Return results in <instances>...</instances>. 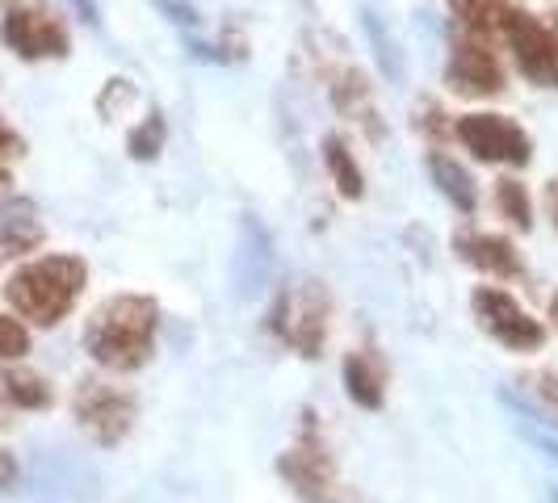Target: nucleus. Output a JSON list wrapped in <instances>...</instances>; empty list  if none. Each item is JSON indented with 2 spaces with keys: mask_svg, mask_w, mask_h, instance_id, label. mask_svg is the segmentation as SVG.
Masks as SVG:
<instances>
[{
  "mask_svg": "<svg viewBox=\"0 0 558 503\" xmlns=\"http://www.w3.org/2000/svg\"><path fill=\"white\" fill-rule=\"evenodd\" d=\"M160 307L147 294H113L84 323V353L110 373H131L151 361Z\"/></svg>",
  "mask_w": 558,
  "mask_h": 503,
  "instance_id": "f257e3e1",
  "label": "nucleus"
},
{
  "mask_svg": "<svg viewBox=\"0 0 558 503\" xmlns=\"http://www.w3.org/2000/svg\"><path fill=\"white\" fill-rule=\"evenodd\" d=\"M88 285V265L72 252H47L38 260H26L4 281V298L34 328H56L63 323Z\"/></svg>",
  "mask_w": 558,
  "mask_h": 503,
  "instance_id": "f03ea898",
  "label": "nucleus"
},
{
  "mask_svg": "<svg viewBox=\"0 0 558 503\" xmlns=\"http://www.w3.org/2000/svg\"><path fill=\"white\" fill-rule=\"evenodd\" d=\"M328 315L332 298L324 290V281H294L278 294V303L269 310V328L278 332L281 344H290L299 357H319L324 340H328Z\"/></svg>",
  "mask_w": 558,
  "mask_h": 503,
  "instance_id": "7ed1b4c3",
  "label": "nucleus"
},
{
  "mask_svg": "<svg viewBox=\"0 0 558 503\" xmlns=\"http://www.w3.org/2000/svg\"><path fill=\"white\" fill-rule=\"evenodd\" d=\"M281 478L303 495L307 503H362L336 475V462L324 449V437L315 432V416H303V432L299 441L281 453L278 462Z\"/></svg>",
  "mask_w": 558,
  "mask_h": 503,
  "instance_id": "20e7f679",
  "label": "nucleus"
},
{
  "mask_svg": "<svg viewBox=\"0 0 558 503\" xmlns=\"http://www.w3.org/2000/svg\"><path fill=\"white\" fill-rule=\"evenodd\" d=\"M0 42L26 63H43V59H68L72 56V34L68 22L59 17L51 4H9L0 17Z\"/></svg>",
  "mask_w": 558,
  "mask_h": 503,
  "instance_id": "39448f33",
  "label": "nucleus"
},
{
  "mask_svg": "<svg viewBox=\"0 0 558 503\" xmlns=\"http://www.w3.org/2000/svg\"><path fill=\"white\" fill-rule=\"evenodd\" d=\"M453 139L483 164L530 168L533 160V139L508 113H462L453 118Z\"/></svg>",
  "mask_w": 558,
  "mask_h": 503,
  "instance_id": "423d86ee",
  "label": "nucleus"
},
{
  "mask_svg": "<svg viewBox=\"0 0 558 503\" xmlns=\"http://www.w3.org/2000/svg\"><path fill=\"white\" fill-rule=\"evenodd\" d=\"M500 38L508 42L525 81L537 88H558V29L550 22H542L537 13L517 4L504 22Z\"/></svg>",
  "mask_w": 558,
  "mask_h": 503,
  "instance_id": "0eeeda50",
  "label": "nucleus"
},
{
  "mask_svg": "<svg viewBox=\"0 0 558 503\" xmlns=\"http://www.w3.org/2000/svg\"><path fill=\"white\" fill-rule=\"evenodd\" d=\"M72 416L97 445H118L135 424V394L106 378H84L72 394Z\"/></svg>",
  "mask_w": 558,
  "mask_h": 503,
  "instance_id": "6e6552de",
  "label": "nucleus"
},
{
  "mask_svg": "<svg viewBox=\"0 0 558 503\" xmlns=\"http://www.w3.org/2000/svg\"><path fill=\"white\" fill-rule=\"evenodd\" d=\"M471 310H475L478 328L492 340H500L504 348H512V353H537L546 344L542 319H533L530 310L500 285H478L471 294Z\"/></svg>",
  "mask_w": 558,
  "mask_h": 503,
  "instance_id": "1a4fd4ad",
  "label": "nucleus"
},
{
  "mask_svg": "<svg viewBox=\"0 0 558 503\" xmlns=\"http://www.w3.org/2000/svg\"><path fill=\"white\" fill-rule=\"evenodd\" d=\"M446 84H449V93H458V97H466V101L500 97L504 88H508L500 59H496V51H492V42L471 38V34H462V38L449 42Z\"/></svg>",
  "mask_w": 558,
  "mask_h": 503,
  "instance_id": "9d476101",
  "label": "nucleus"
},
{
  "mask_svg": "<svg viewBox=\"0 0 558 503\" xmlns=\"http://www.w3.org/2000/svg\"><path fill=\"white\" fill-rule=\"evenodd\" d=\"M453 252L466 260V265H475L478 273H492L496 281H517L525 278V260H521V252L512 240H504L496 231H453Z\"/></svg>",
  "mask_w": 558,
  "mask_h": 503,
  "instance_id": "9b49d317",
  "label": "nucleus"
},
{
  "mask_svg": "<svg viewBox=\"0 0 558 503\" xmlns=\"http://www.w3.org/2000/svg\"><path fill=\"white\" fill-rule=\"evenodd\" d=\"M328 93H332V106L344 113V118L362 122L374 139L383 135V122H378V110H374V93H369V84H365V76L353 63L328 72Z\"/></svg>",
  "mask_w": 558,
  "mask_h": 503,
  "instance_id": "f8f14e48",
  "label": "nucleus"
},
{
  "mask_svg": "<svg viewBox=\"0 0 558 503\" xmlns=\"http://www.w3.org/2000/svg\"><path fill=\"white\" fill-rule=\"evenodd\" d=\"M344 391L365 412L383 407V398H387V365L374 348H353L344 357Z\"/></svg>",
  "mask_w": 558,
  "mask_h": 503,
  "instance_id": "ddd939ff",
  "label": "nucleus"
},
{
  "mask_svg": "<svg viewBox=\"0 0 558 503\" xmlns=\"http://www.w3.org/2000/svg\"><path fill=\"white\" fill-rule=\"evenodd\" d=\"M453 22L462 26V34L483 38V42H496L500 38L508 13L517 9V0H446Z\"/></svg>",
  "mask_w": 558,
  "mask_h": 503,
  "instance_id": "4468645a",
  "label": "nucleus"
},
{
  "mask_svg": "<svg viewBox=\"0 0 558 503\" xmlns=\"http://www.w3.org/2000/svg\"><path fill=\"white\" fill-rule=\"evenodd\" d=\"M0 394H4L13 407H22V412H47V407L56 403L51 382H47L38 369H29V365H4V369H0Z\"/></svg>",
  "mask_w": 558,
  "mask_h": 503,
  "instance_id": "2eb2a0df",
  "label": "nucleus"
},
{
  "mask_svg": "<svg viewBox=\"0 0 558 503\" xmlns=\"http://www.w3.org/2000/svg\"><path fill=\"white\" fill-rule=\"evenodd\" d=\"M428 176H433V185L446 194V201H453L462 214H475L478 210L475 176L458 164L453 156H446V151H428Z\"/></svg>",
  "mask_w": 558,
  "mask_h": 503,
  "instance_id": "dca6fc26",
  "label": "nucleus"
},
{
  "mask_svg": "<svg viewBox=\"0 0 558 503\" xmlns=\"http://www.w3.org/2000/svg\"><path fill=\"white\" fill-rule=\"evenodd\" d=\"M324 164L332 172V185L340 189V197H349V201H362L365 197V172L357 164V156L349 151V143L340 139V135H328L324 139Z\"/></svg>",
  "mask_w": 558,
  "mask_h": 503,
  "instance_id": "f3484780",
  "label": "nucleus"
},
{
  "mask_svg": "<svg viewBox=\"0 0 558 503\" xmlns=\"http://www.w3.org/2000/svg\"><path fill=\"white\" fill-rule=\"evenodd\" d=\"M43 244V223L34 219L29 206H13L0 214V256H22Z\"/></svg>",
  "mask_w": 558,
  "mask_h": 503,
  "instance_id": "a211bd4d",
  "label": "nucleus"
},
{
  "mask_svg": "<svg viewBox=\"0 0 558 503\" xmlns=\"http://www.w3.org/2000/svg\"><path fill=\"white\" fill-rule=\"evenodd\" d=\"M496 210H500V219H508L517 231H530V226H533L530 189H525L517 176H504V181H496Z\"/></svg>",
  "mask_w": 558,
  "mask_h": 503,
  "instance_id": "6ab92c4d",
  "label": "nucleus"
},
{
  "mask_svg": "<svg viewBox=\"0 0 558 503\" xmlns=\"http://www.w3.org/2000/svg\"><path fill=\"white\" fill-rule=\"evenodd\" d=\"M168 139V126L160 113H147L140 126L126 135V151L135 156V160H156L160 156V147H165Z\"/></svg>",
  "mask_w": 558,
  "mask_h": 503,
  "instance_id": "aec40b11",
  "label": "nucleus"
},
{
  "mask_svg": "<svg viewBox=\"0 0 558 503\" xmlns=\"http://www.w3.org/2000/svg\"><path fill=\"white\" fill-rule=\"evenodd\" d=\"M29 353V328L13 315H0V361H22Z\"/></svg>",
  "mask_w": 558,
  "mask_h": 503,
  "instance_id": "412c9836",
  "label": "nucleus"
},
{
  "mask_svg": "<svg viewBox=\"0 0 558 503\" xmlns=\"http://www.w3.org/2000/svg\"><path fill=\"white\" fill-rule=\"evenodd\" d=\"M22 156H26V139H22V131H13V126L0 118V164L22 160Z\"/></svg>",
  "mask_w": 558,
  "mask_h": 503,
  "instance_id": "4be33fe9",
  "label": "nucleus"
},
{
  "mask_svg": "<svg viewBox=\"0 0 558 503\" xmlns=\"http://www.w3.org/2000/svg\"><path fill=\"white\" fill-rule=\"evenodd\" d=\"M533 391L542 394L550 407H558V369H542V373H533Z\"/></svg>",
  "mask_w": 558,
  "mask_h": 503,
  "instance_id": "5701e85b",
  "label": "nucleus"
},
{
  "mask_svg": "<svg viewBox=\"0 0 558 503\" xmlns=\"http://www.w3.org/2000/svg\"><path fill=\"white\" fill-rule=\"evenodd\" d=\"M17 482V457L9 449H0V491H9Z\"/></svg>",
  "mask_w": 558,
  "mask_h": 503,
  "instance_id": "b1692460",
  "label": "nucleus"
},
{
  "mask_svg": "<svg viewBox=\"0 0 558 503\" xmlns=\"http://www.w3.org/2000/svg\"><path fill=\"white\" fill-rule=\"evenodd\" d=\"M542 197H546V214H550V223H555V231H558V176H550V181H546Z\"/></svg>",
  "mask_w": 558,
  "mask_h": 503,
  "instance_id": "393cba45",
  "label": "nucleus"
},
{
  "mask_svg": "<svg viewBox=\"0 0 558 503\" xmlns=\"http://www.w3.org/2000/svg\"><path fill=\"white\" fill-rule=\"evenodd\" d=\"M9 185H13V181H9V172H4V168H0V194H4V189H9Z\"/></svg>",
  "mask_w": 558,
  "mask_h": 503,
  "instance_id": "a878e982",
  "label": "nucleus"
},
{
  "mask_svg": "<svg viewBox=\"0 0 558 503\" xmlns=\"http://www.w3.org/2000/svg\"><path fill=\"white\" fill-rule=\"evenodd\" d=\"M550 319H555V328H558V294L550 298Z\"/></svg>",
  "mask_w": 558,
  "mask_h": 503,
  "instance_id": "bb28decb",
  "label": "nucleus"
},
{
  "mask_svg": "<svg viewBox=\"0 0 558 503\" xmlns=\"http://www.w3.org/2000/svg\"><path fill=\"white\" fill-rule=\"evenodd\" d=\"M546 449H550V453H555V457H558V445H546Z\"/></svg>",
  "mask_w": 558,
  "mask_h": 503,
  "instance_id": "cd10ccee",
  "label": "nucleus"
},
{
  "mask_svg": "<svg viewBox=\"0 0 558 503\" xmlns=\"http://www.w3.org/2000/svg\"><path fill=\"white\" fill-rule=\"evenodd\" d=\"M0 4H4V0H0Z\"/></svg>",
  "mask_w": 558,
  "mask_h": 503,
  "instance_id": "c85d7f7f",
  "label": "nucleus"
}]
</instances>
